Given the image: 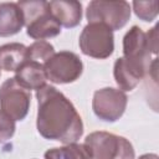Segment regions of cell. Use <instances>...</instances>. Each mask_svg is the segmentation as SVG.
<instances>
[{"label":"cell","mask_w":159,"mask_h":159,"mask_svg":"<svg viewBox=\"0 0 159 159\" xmlns=\"http://www.w3.org/2000/svg\"><path fill=\"white\" fill-rule=\"evenodd\" d=\"M24 22V15L17 2L0 4V36L7 37L20 32Z\"/></svg>","instance_id":"cell-13"},{"label":"cell","mask_w":159,"mask_h":159,"mask_svg":"<svg viewBox=\"0 0 159 159\" xmlns=\"http://www.w3.org/2000/svg\"><path fill=\"white\" fill-rule=\"evenodd\" d=\"M27 60V47L19 42L0 46V70L16 71Z\"/></svg>","instance_id":"cell-14"},{"label":"cell","mask_w":159,"mask_h":159,"mask_svg":"<svg viewBox=\"0 0 159 159\" xmlns=\"http://www.w3.org/2000/svg\"><path fill=\"white\" fill-rule=\"evenodd\" d=\"M148 73V70L132 60L119 57L114 62L113 76L120 91H133Z\"/></svg>","instance_id":"cell-10"},{"label":"cell","mask_w":159,"mask_h":159,"mask_svg":"<svg viewBox=\"0 0 159 159\" xmlns=\"http://www.w3.org/2000/svg\"><path fill=\"white\" fill-rule=\"evenodd\" d=\"M31 93L17 83L15 77L7 78L0 87V111L14 120H22L30 109Z\"/></svg>","instance_id":"cell-7"},{"label":"cell","mask_w":159,"mask_h":159,"mask_svg":"<svg viewBox=\"0 0 159 159\" xmlns=\"http://www.w3.org/2000/svg\"><path fill=\"white\" fill-rule=\"evenodd\" d=\"M17 5L22 11L26 32L30 37L43 41L60 35L61 25L50 12L47 1H19Z\"/></svg>","instance_id":"cell-2"},{"label":"cell","mask_w":159,"mask_h":159,"mask_svg":"<svg viewBox=\"0 0 159 159\" xmlns=\"http://www.w3.org/2000/svg\"><path fill=\"white\" fill-rule=\"evenodd\" d=\"M55 55L53 46L47 41H35L27 47V60L45 63Z\"/></svg>","instance_id":"cell-16"},{"label":"cell","mask_w":159,"mask_h":159,"mask_svg":"<svg viewBox=\"0 0 159 159\" xmlns=\"http://www.w3.org/2000/svg\"><path fill=\"white\" fill-rule=\"evenodd\" d=\"M48 9L52 16L63 27H76L82 20V4L80 1H50Z\"/></svg>","instance_id":"cell-11"},{"label":"cell","mask_w":159,"mask_h":159,"mask_svg":"<svg viewBox=\"0 0 159 159\" xmlns=\"http://www.w3.org/2000/svg\"><path fill=\"white\" fill-rule=\"evenodd\" d=\"M145 35H147V41H148L150 53L157 55L158 53V25H155L153 29H150L149 32H147Z\"/></svg>","instance_id":"cell-19"},{"label":"cell","mask_w":159,"mask_h":159,"mask_svg":"<svg viewBox=\"0 0 159 159\" xmlns=\"http://www.w3.org/2000/svg\"><path fill=\"white\" fill-rule=\"evenodd\" d=\"M78 43L83 55L104 60L109 57L114 50L113 31L103 24L89 22L83 27Z\"/></svg>","instance_id":"cell-4"},{"label":"cell","mask_w":159,"mask_h":159,"mask_svg":"<svg viewBox=\"0 0 159 159\" xmlns=\"http://www.w3.org/2000/svg\"><path fill=\"white\" fill-rule=\"evenodd\" d=\"M15 120L7 114H5L2 111H0V144L11 139L15 133Z\"/></svg>","instance_id":"cell-18"},{"label":"cell","mask_w":159,"mask_h":159,"mask_svg":"<svg viewBox=\"0 0 159 159\" xmlns=\"http://www.w3.org/2000/svg\"><path fill=\"white\" fill-rule=\"evenodd\" d=\"M0 75H1V72H0Z\"/></svg>","instance_id":"cell-21"},{"label":"cell","mask_w":159,"mask_h":159,"mask_svg":"<svg viewBox=\"0 0 159 159\" xmlns=\"http://www.w3.org/2000/svg\"><path fill=\"white\" fill-rule=\"evenodd\" d=\"M130 5L127 1H91L86 10V17L89 22H98L108 26L112 31L119 30L127 25L130 19Z\"/></svg>","instance_id":"cell-5"},{"label":"cell","mask_w":159,"mask_h":159,"mask_svg":"<svg viewBox=\"0 0 159 159\" xmlns=\"http://www.w3.org/2000/svg\"><path fill=\"white\" fill-rule=\"evenodd\" d=\"M47 80L52 83L65 84L72 83L80 78L83 72L81 58L71 51H60L43 63Z\"/></svg>","instance_id":"cell-6"},{"label":"cell","mask_w":159,"mask_h":159,"mask_svg":"<svg viewBox=\"0 0 159 159\" xmlns=\"http://www.w3.org/2000/svg\"><path fill=\"white\" fill-rule=\"evenodd\" d=\"M135 15L143 21H153L158 15V1H133Z\"/></svg>","instance_id":"cell-17"},{"label":"cell","mask_w":159,"mask_h":159,"mask_svg":"<svg viewBox=\"0 0 159 159\" xmlns=\"http://www.w3.org/2000/svg\"><path fill=\"white\" fill-rule=\"evenodd\" d=\"M45 159H92L84 144L70 143L45 152Z\"/></svg>","instance_id":"cell-15"},{"label":"cell","mask_w":159,"mask_h":159,"mask_svg":"<svg viewBox=\"0 0 159 159\" xmlns=\"http://www.w3.org/2000/svg\"><path fill=\"white\" fill-rule=\"evenodd\" d=\"M123 57L138 62L148 71L152 63L147 35L139 26H132L123 37Z\"/></svg>","instance_id":"cell-9"},{"label":"cell","mask_w":159,"mask_h":159,"mask_svg":"<svg viewBox=\"0 0 159 159\" xmlns=\"http://www.w3.org/2000/svg\"><path fill=\"white\" fill-rule=\"evenodd\" d=\"M138 159H159V157L154 153H147V154H143L140 155Z\"/></svg>","instance_id":"cell-20"},{"label":"cell","mask_w":159,"mask_h":159,"mask_svg":"<svg viewBox=\"0 0 159 159\" xmlns=\"http://www.w3.org/2000/svg\"><path fill=\"white\" fill-rule=\"evenodd\" d=\"M92 159H134L135 153L132 143L120 135L108 132H93L84 139Z\"/></svg>","instance_id":"cell-3"},{"label":"cell","mask_w":159,"mask_h":159,"mask_svg":"<svg viewBox=\"0 0 159 159\" xmlns=\"http://www.w3.org/2000/svg\"><path fill=\"white\" fill-rule=\"evenodd\" d=\"M36 127L45 139L70 144L76 143L82 137V118L62 92L53 86L46 84L36 91Z\"/></svg>","instance_id":"cell-1"},{"label":"cell","mask_w":159,"mask_h":159,"mask_svg":"<svg viewBox=\"0 0 159 159\" xmlns=\"http://www.w3.org/2000/svg\"><path fill=\"white\" fill-rule=\"evenodd\" d=\"M15 80L19 84L25 87L26 89H36L39 91L43 86H46V73L43 70V65L36 61L26 60L16 71Z\"/></svg>","instance_id":"cell-12"},{"label":"cell","mask_w":159,"mask_h":159,"mask_svg":"<svg viewBox=\"0 0 159 159\" xmlns=\"http://www.w3.org/2000/svg\"><path fill=\"white\" fill-rule=\"evenodd\" d=\"M127 94L113 87H104L97 89L92 99V109L94 114L104 122L118 120L127 107Z\"/></svg>","instance_id":"cell-8"}]
</instances>
